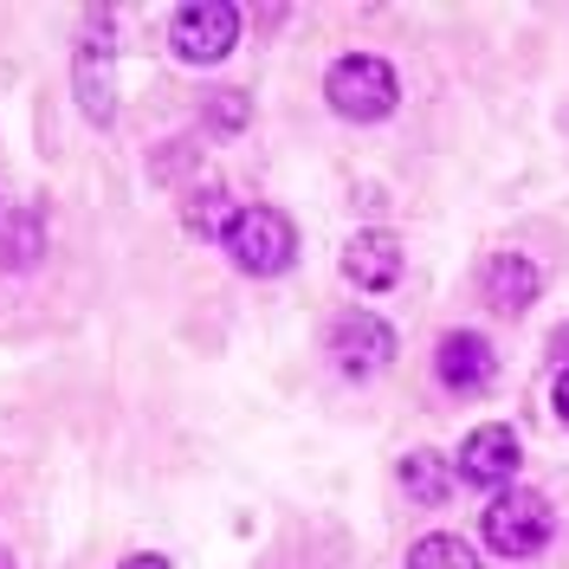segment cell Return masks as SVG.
<instances>
[{
  "instance_id": "obj_8",
  "label": "cell",
  "mask_w": 569,
  "mask_h": 569,
  "mask_svg": "<svg viewBox=\"0 0 569 569\" xmlns=\"http://www.w3.org/2000/svg\"><path fill=\"white\" fill-rule=\"evenodd\" d=\"M479 291H486L492 311L518 318V311H531L537 305L543 272H537V259H525V252H498V259H486V272H479Z\"/></svg>"
},
{
  "instance_id": "obj_14",
  "label": "cell",
  "mask_w": 569,
  "mask_h": 569,
  "mask_svg": "<svg viewBox=\"0 0 569 569\" xmlns=\"http://www.w3.org/2000/svg\"><path fill=\"white\" fill-rule=\"evenodd\" d=\"M550 401H557V421L569 427V369H563V376H557V395H550Z\"/></svg>"
},
{
  "instance_id": "obj_5",
  "label": "cell",
  "mask_w": 569,
  "mask_h": 569,
  "mask_svg": "<svg viewBox=\"0 0 569 569\" xmlns=\"http://www.w3.org/2000/svg\"><path fill=\"white\" fill-rule=\"evenodd\" d=\"M453 466H460L466 486H479V492H511V479L525 466V447H518V433L505 421H486L460 440V460Z\"/></svg>"
},
{
  "instance_id": "obj_2",
  "label": "cell",
  "mask_w": 569,
  "mask_h": 569,
  "mask_svg": "<svg viewBox=\"0 0 569 569\" xmlns=\"http://www.w3.org/2000/svg\"><path fill=\"white\" fill-rule=\"evenodd\" d=\"M557 531V511H550V498L531 492V486H511V492H498L486 505V518H479V537H486V550L498 557H537L543 543Z\"/></svg>"
},
{
  "instance_id": "obj_6",
  "label": "cell",
  "mask_w": 569,
  "mask_h": 569,
  "mask_svg": "<svg viewBox=\"0 0 569 569\" xmlns=\"http://www.w3.org/2000/svg\"><path fill=\"white\" fill-rule=\"evenodd\" d=\"M330 362L362 382V376H376V369L395 362V330L376 311H350V318H337V330H330Z\"/></svg>"
},
{
  "instance_id": "obj_10",
  "label": "cell",
  "mask_w": 569,
  "mask_h": 569,
  "mask_svg": "<svg viewBox=\"0 0 569 569\" xmlns=\"http://www.w3.org/2000/svg\"><path fill=\"white\" fill-rule=\"evenodd\" d=\"M395 472H401V492L415 498V505H447L453 498V472H447V460L433 447H415Z\"/></svg>"
},
{
  "instance_id": "obj_4",
  "label": "cell",
  "mask_w": 569,
  "mask_h": 569,
  "mask_svg": "<svg viewBox=\"0 0 569 569\" xmlns=\"http://www.w3.org/2000/svg\"><path fill=\"white\" fill-rule=\"evenodd\" d=\"M169 46L188 66H220L240 46V7L233 0H188L169 20Z\"/></svg>"
},
{
  "instance_id": "obj_15",
  "label": "cell",
  "mask_w": 569,
  "mask_h": 569,
  "mask_svg": "<svg viewBox=\"0 0 569 569\" xmlns=\"http://www.w3.org/2000/svg\"><path fill=\"white\" fill-rule=\"evenodd\" d=\"M550 362H563V369H569V330H557V343H550Z\"/></svg>"
},
{
  "instance_id": "obj_3",
  "label": "cell",
  "mask_w": 569,
  "mask_h": 569,
  "mask_svg": "<svg viewBox=\"0 0 569 569\" xmlns=\"http://www.w3.org/2000/svg\"><path fill=\"white\" fill-rule=\"evenodd\" d=\"M227 252H233V266L252 272V279H279V272H291V259H298V227L279 208H240L233 233H227Z\"/></svg>"
},
{
  "instance_id": "obj_9",
  "label": "cell",
  "mask_w": 569,
  "mask_h": 569,
  "mask_svg": "<svg viewBox=\"0 0 569 569\" xmlns=\"http://www.w3.org/2000/svg\"><path fill=\"white\" fill-rule=\"evenodd\" d=\"M343 279L356 291H389L401 279V240L382 233V227H362L350 247H343Z\"/></svg>"
},
{
  "instance_id": "obj_13",
  "label": "cell",
  "mask_w": 569,
  "mask_h": 569,
  "mask_svg": "<svg viewBox=\"0 0 569 569\" xmlns=\"http://www.w3.org/2000/svg\"><path fill=\"white\" fill-rule=\"evenodd\" d=\"M201 104H208V130H213V137H240V130L252 123L247 91H208Z\"/></svg>"
},
{
  "instance_id": "obj_16",
  "label": "cell",
  "mask_w": 569,
  "mask_h": 569,
  "mask_svg": "<svg viewBox=\"0 0 569 569\" xmlns=\"http://www.w3.org/2000/svg\"><path fill=\"white\" fill-rule=\"evenodd\" d=\"M117 569H169V557H130V563H117Z\"/></svg>"
},
{
  "instance_id": "obj_11",
  "label": "cell",
  "mask_w": 569,
  "mask_h": 569,
  "mask_svg": "<svg viewBox=\"0 0 569 569\" xmlns=\"http://www.w3.org/2000/svg\"><path fill=\"white\" fill-rule=\"evenodd\" d=\"M233 220H240V208H233L227 188H201V194H188V208H181V227H188L194 240H227Z\"/></svg>"
},
{
  "instance_id": "obj_12",
  "label": "cell",
  "mask_w": 569,
  "mask_h": 569,
  "mask_svg": "<svg viewBox=\"0 0 569 569\" xmlns=\"http://www.w3.org/2000/svg\"><path fill=\"white\" fill-rule=\"evenodd\" d=\"M408 569H479V557H472L466 537L433 531V537H421V543L408 550Z\"/></svg>"
},
{
  "instance_id": "obj_1",
  "label": "cell",
  "mask_w": 569,
  "mask_h": 569,
  "mask_svg": "<svg viewBox=\"0 0 569 569\" xmlns=\"http://www.w3.org/2000/svg\"><path fill=\"white\" fill-rule=\"evenodd\" d=\"M323 98H330V110L343 123H382L401 104V78L376 52H343L337 66L323 71Z\"/></svg>"
},
{
  "instance_id": "obj_7",
  "label": "cell",
  "mask_w": 569,
  "mask_h": 569,
  "mask_svg": "<svg viewBox=\"0 0 569 569\" xmlns=\"http://www.w3.org/2000/svg\"><path fill=\"white\" fill-rule=\"evenodd\" d=\"M433 376H440L453 395H479V389H492L498 356H492V343H486L479 330H447L440 350H433Z\"/></svg>"
}]
</instances>
